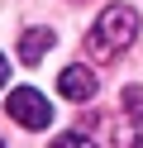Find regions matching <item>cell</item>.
I'll use <instances>...</instances> for the list:
<instances>
[{
    "label": "cell",
    "mask_w": 143,
    "mask_h": 148,
    "mask_svg": "<svg viewBox=\"0 0 143 148\" xmlns=\"http://www.w3.org/2000/svg\"><path fill=\"white\" fill-rule=\"evenodd\" d=\"M0 148H5V143H0Z\"/></svg>",
    "instance_id": "cell-7"
},
{
    "label": "cell",
    "mask_w": 143,
    "mask_h": 148,
    "mask_svg": "<svg viewBox=\"0 0 143 148\" xmlns=\"http://www.w3.org/2000/svg\"><path fill=\"white\" fill-rule=\"evenodd\" d=\"M133 34H138V10L133 5H105L95 29H91V53L95 58H114V53H124L133 43Z\"/></svg>",
    "instance_id": "cell-1"
},
{
    "label": "cell",
    "mask_w": 143,
    "mask_h": 148,
    "mask_svg": "<svg viewBox=\"0 0 143 148\" xmlns=\"http://www.w3.org/2000/svg\"><path fill=\"white\" fill-rule=\"evenodd\" d=\"M5 81H10V62L0 58V91H5Z\"/></svg>",
    "instance_id": "cell-6"
},
{
    "label": "cell",
    "mask_w": 143,
    "mask_h": 148,
    "mask_svg": "<svg viewBox=\"0 0 143 148\" xmlns=\"http://www.w3.org/2000/svg\"><path fill=\"white\" fill-rule=\"evenodd\" d=\"M53 43H57L53 29H24V34H19V62H29V67L43 62L48 53H53Z\"/></svg>",
    "instance_id": "cell-4"
},
{
    "label": "cell",
    "mask_w": 143,
    "mask_h": 148,
    "mask_svg": "<svg viewBox=\"0 0 143 148\" xmlns=\"http://www.w3.org/2000/svg\"><path fill=\"white\" fill-rule=\"evenodd\" d=\"M53 148H95V143H91V134H57Z\"/></svg>",
    "instance_id": "cell-5"
},
{
    "label": "cell",
    "mask_w": 143,
    "mask_h": 148,
    "mask_svg": "<svg viewBox=\"0 0 143 148\" xmlns=\"http://www.w3.org/2000/svg\"><path fill=\"white\" fill-rule=\"evenodd\" d=\"M95 86H100V81H95V72L86 67V62H72V67L57 72V91H62L67 100H76V105H86V100L95 96Z\"/></svg>",
    "instance_id": "cell-3"
},
{
    "label": "cell",
    "mask_w": 143,
    "mask_h": 148,
    "mask_svg": "<svg viewBox=\"0 0 143 148\" xmlns=\"http://www.w3.org/2000/svg\"><path fill=\"white\" fill-rule=\"evenodd\" d=\"M10 119H14L19 129H48L53 124V105H48V96L43 91H34V86H14L10 91Z\"/></svg>",
    "instance_id": "cell-2"
}]
</instances>
